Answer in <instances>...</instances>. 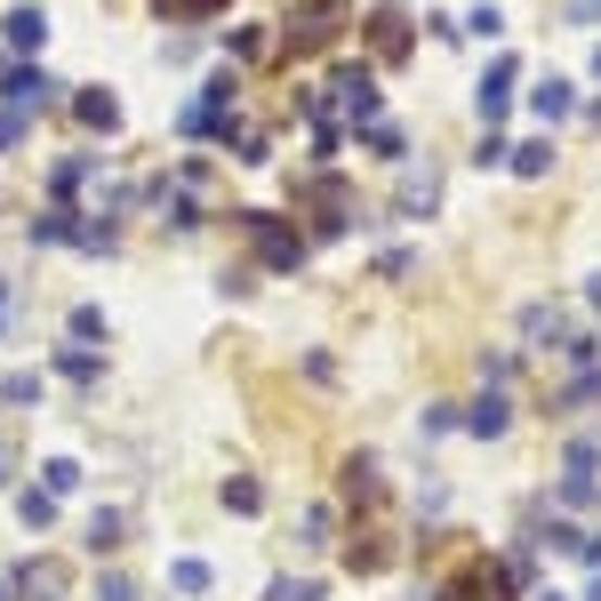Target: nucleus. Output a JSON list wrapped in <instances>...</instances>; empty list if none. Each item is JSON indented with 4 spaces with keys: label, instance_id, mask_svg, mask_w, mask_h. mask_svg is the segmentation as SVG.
I'll list each match as a JSON object with an SVG mask.
<instances>
[{
    "label": "nucleus",
    "instance_id": "1",
    "mask_svg": "<svg viewBox=\"0 0 601 601\" xmlns=\"http://www.w3.org/2000/svg\"><path fill=\"white\" fill-rule=\"evenodd\" d=\"M0 80H9V89H0V97H9V105H16V113H25V120L56 105V80H49V73H33V65H9V73H0Z\"/></svg>",
    "mask_w": 601,
    "mask_h": 601
},
{
    "label": "nucleus",
    "instance_id": "2",
    "mask_svg": "<svg viewBox=\"0 0 601 601\" xmlns=\"http://www.w3.org/2000/svg\"><path fill=\"white\" fill-rule=\"evenodd\" d=\"M241 225H248V241H257V257H265V265H297V257H305V241L289 233V225H273L265 209H248Z\"/></svg>",
    "mask_w": 601,
    "mask_h": 601
},
{
    "label": "nucleus",
    "instance_id": "3",
    "mask_svg": "<svg viewBox=\"0 0 601 601\" xmlns=\"http://www.w3.org/2000/svg\"><path fill=\"white\" fill-rule=\"evenodd\" d=\"M506 593H513V577L489 570V562H465L458 577H449V601H506Z\"/></svg>",
    "mask_w": 601,
    "mask_h": 601
},
{
    "label": "nucleus",
    "instance_id": "4",
    "mask_svg": "<svg viewBox=\"0 0 601 601\" xmlns=\"http://www.w3.org/2000/svg\"><path fill=\"white\" fill-rule=\"evenodd\" d=\"M345 25V9H305V16H289V49H329Z\"/></svg>",
    "mask_w": 601,
    "mask_h": 601
},
{
    "label": "nucleus",
    "instance_id": "5",
    "mask_svg": "<svg viewBox=\"0 0 601 601\" xmlns=\"http://www.w3.org/2000/svg\"><path fill=\"white\" fill-rule=\"evenodd\" d=\"M0 25H9V49H16V56H33L40 40H49V16H40L33 0H25V9H9V16H0Z\"/></svg>",
    "mask_w": 601,
    "mask_h": 601
},
{
    "label": "nucleus",
    "instance_id": "6",
    "mask_svg": "<svg viewBox=\"0 0 601 601\" xmlns=\"http://www.w3.org/2000/svg\"><path fill=\"white\" fill-rule=\"evenodd\" d=\"M73 113H80V120H89V129H105V137L120 129V105H113V97H105V89H80V97H73Z\"/></svg>",
    "mask_w": 601,
    "mask_h": 601
},
{
    "label": "nucleus",
    "instance_id": "7",
    "mask_svg": "<svg viewBox=\"0 0 601 601\" xmlns=\"http://www.w3.org/2000/svg\"><path fill=\"white\" fill-rule=\"evenodd\" d=\"M337 113H354V120L378 113V89H369V73H345V80H337Z\"/></svg>",
    "mask_w": 601,
    "mask_h": 601
},
{
    "label": "nucleus",
    "instance_id": "8",
    "mask_svg": "<svg viewBox=\"0 0 601 601\" xmlns=\"http://www.w3.org/2000/svg\"><path fill=\"white\" fill-rule=\"evenodd\" d=\"M153 9H161V25H209L225 0H153Z\"/></svg>",
    "mask_w": 601,
    "mask_h": 601
},
{
    "label": "nucleus",
    "instance_id": "9",
    "mask_svg": "<svg viewBox=\"0 0 601 601\" xmlns=\"http://www.w3.org/2000/svg\"><path fill=\"white\" fill-rule=\"evenodd\" d=\"M513 105V65H489V80H482V120H497Z\"/></svg>",
    "mask_w": 601,
    "mask_h": 601
},
{
    "label": "nucleus",
    "instance_id": "10",
    "mask_svg": "<svg viewBox=\"0 0 601 601\" xmlns=\"http://www.w3.org/2000/svg\"><path fill=\"white\" fill-rule=\"evenodd\" d=\"M529 113H537V120H562V113H570V80H537V89H529Z\"/></svg>",
    "mask_w": 601,
    "mask_h": 601
},
{
    "label": "nucleus",
    "instance_id": "11",
    "mask_svg": "<svg viewBox=\"0 0 601 601\" xmlns=\"http://www.w3.org/2000/svg\"><path fill=\"white\" fill-rule=\"evenodd\" d=\"M120 529H129V522H120L113 506H97V513H89V553H113V546H120Z\"/></svg>",
    "mask_w": 601,
    "mask_h": 601
},
{
    "label": "nucleus",
    "instance_id": "12",
    "mask_svg": "<svg viewBox=\"0 0 601 601\" xmlns=\"http://www.w3.org/2000/svg\"><path fill=\"white\" fill-rule=\"evenodd\" d=\"M513 169H522V177H546V169H553V144H546V137L513 144Z\"/></svg>",
    "mask_w": 601,
    "mask_h": 601
},
{
    "label": "nucleus",
    "instance_id": "13",
    "mask_svg": "<svg viewBox=\"0 0 601 601\" xmlns=\"http://www.w3.org/2000/svg\"><path fill=\"white\" fill-rule=\"evenodd\" d=\"M16 513H25V529H49L56 522V497L49 489H25V497H16Z\"/></svg>",
    "mask_w": 601,
    "mask_h": 601
},
{
    "label": "nucleus",
    "instance_id": "14",
    "mask_svg": "<svg viewBox=\"0 0 601 601\" xmlns=\"http://www.w3.org/2000/svg\"><path fill=\"white\" fill-rule=\"evenodd\" d=\"M0 401H9V409H33V401H40V378H33V369H16V378H0Z\"/></svg>",
    "mask_w": 601,
    "mask_h": 601
},
{
    "label": "nucleus",
    "instance_id": "15",
    "mask_svg": "<svg viewBox=\"0 0 601 601\" xmlns=\"http://www.w3.org/2000/svg\"><path fill=\"white\" fill-rule=\"evenodd\" d=\"M40 473H49V482H40V489H49V497H73V489H80V465H73V458H49V465H40Z\"/></svg>",
    "mask_w": 601,
    "mask_h": 601
},
{
    "label": "nucleus",
    "instance_id": "16",
    "mask_svg": "<svg viewBox=\"0 0 601 601\" xmlns=\"http://www.w3.org/2000/svg\"><path fill=\"white\" fill-rule=\"evenodd\" d=\"M169 586H177V593H209V562H193V553H184V562L169 570Z\"/></svg>",
    "mask_w": 601,
    "mask_h": 601
},
{
    "label": "nucleus",
    "instance_id": "17",
    "mask_svg": "<svg viewBox=\"0 0 601 601\" xmlns=\"http://www.w3.org/2000/svg\"><path fill=\"white\" fill-rule=\"evenodd\" d=\"M473 433H482V442H489V433H506V401H497V393H489V401L482 409H473V418H465Z\"/></svg>",
    "mask_w": 601,
    "mask_h": 601
},
{
    "label": "nucleus",
    "instance_id": "18",
    "mask_svg": "<svg viewBox=\"0 0 601 601\" xmlns=\"http://www.w3.org/2000/svg\"><path fill=\"white\" fill-rule=\"evenodd\" d=\"M225 506H233V513H257V506H265V489L241 473V482H225Z\"/></svg>",
    "mask_w": 601,
    "mask_h": 601
},
{
    "label": "nucleus",
    "instance_id": "19",
    "mask_svg": "<svg viewBox=\"0 0 601 601\" xmlns=\"http://www.w3.org/2000/svg\"><path fill=\"white\" fill-rule=\"evenodd\" d=\"M265 601H321V586H314V577H273Z\"/></svg>",
    "mask_w": 601,
    "mask_h": 601
},
{
    "label": "nucleus",
    "instance_id": "20",
    "mask_svg": "<svg viewBox=\"0 0 601 601\" xmlns=\"http://www.w3.org/2000/svg\"><path fill=\"white\" fill-rule=\"evenodd\" d=\"M97 601H137V577H120V570H105V577H97Z\"/></svg>",
    "mask_w": 601,
    "mask_h": 601
},
{
    "label": "nucleus",
    "instance_id": "21",
    "mask_svg": "<svg viewBox=\"0 0 601 601\" xmlns=\"http://www.w3.org/2000/svg\"><path fill=\"white\" fill-rule=\"evenodd\" d=\"M25 129H33L25 113H16V105H0V153H9V144H25Z\"/></svg>",
    "mask_w": 601,
    "mask_h": 601
},
{
    "label": "nucleus",
    "instance_id": "22",
    "mask_svg": "<svg viewBox=\"0 0 601 601\" xmlns=\"http://www.w3.org/2000/svg\"><path fill=\"white\" fill-rule=\"evenodd\" d=\"M378 49H385V56H401V49H409V33H401V16H378Z\"/></svg>",
    "mask_w": 601,
    "mask_h": 601
},
{
    "label": "nucleus",
    "instance_id": "23",
    "mask_svg": "<svg viewBox=\"0 0 601 601\" xmlns=\"http://www.w3.org/2000/svg\"><path fill=\"white\" fill-rule=\"evenodd\" d=\"M56 369H65V378H80V385H89V378H97V354H80V345H73V354H56Z\"/></svg>",
    "mask_w": 601,
    "mask_h": 601
},
{
    "label": "nucleus",
    "instance_id": "24",
    "mask_svg": "<svg viewBox=\"0 0 601 601\" xmlns=\"http://www.w3.org/2000/svg\"><path fill=\"white\" fill-rule=\"evenodd\" d=\"M0 482H16V449L9 442H0Z\"/></svg>",
    "mask_w": 601,
    "mask_h": 601
}]
</instances>
